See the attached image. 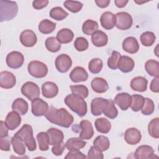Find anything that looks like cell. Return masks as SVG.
Segmentation results:
<instances>
[{
	"instance_id": "obj_47",
	"label": "cell",
	"mask_w": 159,
	"mask_h": 159,
	"mask_svg": "<svg viewBox=\"0 0 159 159\" xmlns=\"http://www.w3.org/2000/svg\"><path fill=\"white\" fill-rule=\"evenodd\" d=\"M155 110V105L153 101L148 98H145V101L142 108L141 109L142 113L145 116L152 114Z\"/></svg>"
},
{
	"instance_id": "obj_24",
	"label": "cell",
	"mask_w": 159,
	"mask_h": 159,
	"mask_svg": "<svg viewBox=\"0 0 159 159\" xmlns=\"http://www.w3.org/2000/svg\"><path fill=\"white\" fill-rule=\"evenodd\" d=\"M91 88L97 93H104L109 89V85L106 80L102 78H94L91 83Z\"/></svg>"
},
{
	"instance_id": "obj_7",
	"label": "cell",
	"mask_w": 159,
	"mask_h": 159,
	"mask_svg": "<svg viewBox=\"0 0 159 159\" xmlns=\"http://www.w3.org/2000/svg\"><path fill=\"white\" fill-rule=\"evenodd\" d=\"M116 26L120 30L129 29L133 22L130 14L126 12H117L116 15Z\"/></svg>"
},
{
	"instance_id": "obj_19",
	"label": "cell",
	"mask_w": 159,
	"mask_h": 159,
	"mask_svg": "<svg viewBox=\"0 0 159 159\" xmlns=\"http://www.w3.org/2000/svg\"><path fill=\"white\" fill-rule=\"evenodd\" d=\"M135 66L134 60L128 56H120L117 68H119L123 73H129L133 70Z\"/></svg>"
},
{
	"instance_id": "obj_18",
	"label": "cell",
	"mask_w": 159,
	"mask_h": 159,
	"mask_svg": "<svg viewBox=\"0 0 159 159\" xmlns=\"http://www.w3.org/2000/svg\"><path fill=\"white\" fill-rule=\"evenodd\" d=\"M81 132L79 138L82 140H89L94 135V129L91 123L87 120H83L80 124Z\"/></svg>"
},
{
	"instance_id": "obj_31",
	"label": "cell",
	"mask_w": 159,
	"mask_h": 159,
	"mask_svg": "<svg viewBox=\"0 0 159 159\" xmlns=\"http://www.w3.org/2000/svg\"><path fill=\"white\" fill-rule=\"evenodd\" d=\"M73 37V32L69 29L64 28L58 32L56 38L60 43H68L72 41Z\"/></svg>"
},
{
	"instance_id": "obj_9",
	"label": "cell",
	"mask_w": 159,
	"mask_h": 159,
	"mask_svg": "<svg viewBox=\"0 0 159 159\" xmlns=\"http://www.w3.org/2000/svg\"><path fill=\"white\" fill-rule=\"evenodd\" d=\"M48 108V104L40 98H36L32 101V113L35 116H45Z\"/></svg>"
},
{
	"instance_id": "obj_39",
	"label": "cell",
	"mask_w": 159,
	"mask_h": 159,
	"mask_svg": "<svg viewBox=\"0 0 159 159\" xmlns=\"http://www.w3.org/2000/svg\"><path fill=\"white\" fill-rule=\"evenodd\" d=\"M132 101L130 104V108L134 112H137L142 108L144 101L145 98H143L142 95L139 94H133L131 96Z\"/></svg>"
},
{
	"instance_id": "obj_27",
	"label": "cell",
	"mask_w": 159,
	"mask_h": 159,
	"mask_svg": "<svg viewBox=\"0 0 159 159\" xmlns=\"http://www.w3.org/2000/svg\"><path fill=\"white\" fill-rule=\"evenodd\" d=\"M93 44L98 47H104L107 45L108 37L106 33L101 30H97L91 35Z\"/></svg>"
},
{
	"instance_id": "obj_11",
	"label": "cell",
	"mask_w": 159,
	"mask_h": 159,
	"mask_svg": "<svg viewBox=\"0 0 159 159\" xmlns=\"http://www.w3.org/2000/svg\"><path fill=\"white\" fill-rule=\"evenodd\" d=\"M16 83V76L13 73L3 71L0 73V86L4 89H10L13 88Z\"/></svg>"
},
{
	"instance_id": "obj_56",
	"label": "cell",
	"mask_w": 159,
	"mask_h": 159,
	"mask_svg": "<svg viewBox=\"0 0 159 159\" xmlns=\"http://www.w3.org/2000/svg\"><path fill=\"white\" fill-rule=\"evenodd\" d=\"M158 84H159V77H157L153 79L150 86V90L153 93H158L159 92Z\"/></svg>"
},
{
	"instance_id": "obj_21",
	"label": "cell",
	"mask_w": 159,
	"mask_h": 159,
	"mask_svg": "<svg viewBox=\"0 0 159 159\" xmlns=\"http://www.w3.org/2000/svg\"><path fill=\"white\" fill-rule=\"evenodd\" d=\"M47 132L48 135L49 144L50 145H55L63 142L64 135L61 130L56 128H50Z\"/></svg>"
},
{
	"instance_id": "obj_14",
	"label": "cell",
	"mask_w": 159,
	"mask_h": 159,
	"mask_svg": "<svg viewBox=\"0 0 159 159\" xmlns=\"http://www.w3.org/2000/svg\"><path fill=\"white\" fill-rule=\"evenodd\" d=\"M154 150L151 146L143 145L139 146L135 150L134 157L137 159H148L154 158Z\"/></svg>"
},
{
	"instance_id": "obj_52",
	"label": "cell",
	"mask_w": 159,
	"mask_h": 159,
	"mask_svg": "<svg viewBox=\"0 0 159 159\" xmlns=\"http://www.w3.org/2000/svg\"><path fill=\"white\" fill-rule=\"evenodd\" d=\"M65 144L62 142L60 144L53 145V147L52 148V152L55 155L60 156V155H61V154L63 153L65 150Z\"/></svg>"
},
{
	"instance_id": "obj_53",
	"label": "cell",
	"mask_w": 159,
	"mask_h": 159,
	"mask_svg": "<svg viewBox=\"0 0 159 159\" xmlns=\"http://www.w3.org/2000/svg\"><path fill=\"white\" fill-rule=\"evenodd\" d=\"M86 156L80 151L70 152L65 157V158H86Z\"/></svg>"
},
{
	"instance_id": "obj_17",
	"label": "cell",
	"mask_w": 159,
	"mask_h": 159,
	"mask_svg": "<svg viewBox=\"0 0 159 159\" xmlns=\"http://www.w3.org/2000/svg\"><path fill=\"white\" fill-rule=\"evenodd\" d=\"M132 101L131 96L127 93L117 94L114 98V102L122 109L126 111L130 107Z\"/></svg>"
},
{
	"instance_id": "obj_16",
	"label": "cell",
	"mask_w": 159,
	"mask_h": 159,
	"mask_svg": "<svg viewBox=\"0 0 159 159\" xmlns=\"http://www.w3.org/2000/svg\"><path fill=\"white\" fill-rule=\"evenodd\" d=\"M70 78L74 83L86 81L88 78V73L83 67L76 66L71 71Z\"/></svg>"
},
{
	"instance_id": "obj_45",
	"label": "cell",
	"mask_w": 159,
	"mask_h": 159,
	"mask_svg": "<svg viewBox=\"0 0 159 159\" xmlns=\"http://www.w3.org/2000/svg\"><path fill=\"white\" fill-rule=\"evenodd\" d=\"M70 89L72 93L81 96L83 99L86 98L89 94L88 89L84 85H71Z\"/></svg>"
},
{
	"instance_id": "obj_33",
	"label": "cell",
	"mask_w": 159,
	"mask_h": 159,
	"mask_svg": "<svg viewBox=\"0 0 159 159\" xmlns=\"http://www.w3.org/2000/svg\"><path fill=\"white\" fill-rule=\"evenodd\" d=\"M94 125L96 129L102 134H107L108 133L111 128V122L104 117L98 118L96 120Z\"/></svg>"
},
{
	"instance_id": "obj_29",
	"label": "cell",
	"mask_w": 159,
	"mask_h": 159,
	"mask_svg": "<svg viewBox=\"0 0 159 159\" xmlns=\"http://www.w3.org/2000/svg\"><path fill=\"white\" fill-rule=\"evenodd\" d=\"M102 113L108 118L113 119L117 116L118 111L112 99H107L102 109Z\"/></svg>"
},
{
	"instance_id": "obj_40",
	"label": "cell",
	"mask_w": 159,
	"mask_h": 159,
	"mask_svg": "<svg viewBox=\"0 0 159 159\" xmlns=\"http://www.w3.org/2000/svg\"><path fill=\"white\" fill-rule=\"evenodd\" d=\"M45 47L48 51L55 53L58 52L61 48V43L56 37H50L45 40Z\"/></svg>"
},
{
	"instance_id": "obj_43",
	"label": "cell",
	"mask_w": 159,
	"mask_h": 159,
	"mask_svg": "<svg viewBox=\"0 0 159 159\" xmlns=\"http://www.w3.org/2000/svg\"><path fill=\"white\" fill-rule=\"evenodd\" d=\"M156 37L153 32L147 31L140 35V41L143 45L145 47L152 46L155 42Z\"/></svg>"
},
{
	"instance_id": "obj_41",
	"label": "cell",
	"mask_w": 159,
	"mask_h": 159,
	"mask_svg": "<svg viewBox=\"0 0 159 159\" xmlns=\"http://www.w3.org/2000/svg\"><path fill=\"white\" fill-rule=\"evenodd\" d=\"M50 16L56 20H62L65 19L68 13L61 7H55L50 11Z\"/></svg>"
},
{
	"instance_id": "obj_25",
	"label": "cell",
	"mask_w": 159,
	"mask_h": 159,
	"mask_svg": "<svg viewBox=\"0 0 159 159\" xmlns=\"http://www.w3.org/2000/svg\"><path fill=\"white\" fill-rule=\"evenodd\" d=\"M86 142L80 138L73 137L69 139L65 143V147L70 152L80 151V149L83 148L86 146Z\"/></svg>"
},
{
	"instance_id": "obj_42",
	"label": "cell",
	"mask_w": 159,
	"mask_h": 159,
	"mask_svg": "<svg viewBox=\"0 0 159 159\" xmlns=\"http://www.w3.org/2000/svg\"><path fill=\"white\" fill-rule=\"evenodd\" d=\"M148 131L151 137L155 139L159 138V119L158 117L152 119L149 122Z\"/></svg>"
},
{
	"instance_id": "obj_58",
	"label": "cell",
	"mask_w": 159,
	"mask_h": 159,
	"mask_svg": "<svg viewBox=\"0 0 159 159\" xmlns=\"http://www.w3.org/2000/svg\"><path fill=\"white\" fill-rule=\"evenodd\" d=\"M114 2L116 4V6L117 7L122 8V7H124L127 4V3L128 2V1L127 0H116L114 1Z\"/></svg>"
},
{
	"instance_id": "obj_34",
	"label": "cell",
	"mask_w": 159,
	"mask_h": 159,
	"mask_svg": "<svg viewBox=\"0 0 159 159\" xmlns=\"http://www.w3.org/2000/svg\"><path fill=\"white\" fill-rule=\"evenodd\" d=\"M110 146V142L108 138L104 135L98 136L93 141V147L99 151H106Z\"/></svg>"
},
{
	"instance_id": "obj_6",
	"label": "cell",
	"mask_w": 159,
	"mask_h": 159,
	"mask_svg": "<svg viewBox=\"0 0 159 159\" xmlns=\"http://www.w3.org/2000/svg\"><path fill=\"white\" fill-rule=\"evenodd\" d=\"M21 93L30 101L39 98L40 94V88L38 85L32 81H27L22 85Z\"/></svg>"
},
{
	"instance_id": "obj_54",
	"label": "cell",
	"mask_w": 159,
	"mask_h": 159,
	"mask_svg": "<svg viewBox=\"0 0 159 159\" xmlns=\"http://www.w3.org/2000/svg\"><path fill=\"white\" fill-rule=\"evenodd\" d=\"M48 4V1L47 0H40V1H34L32 2V6L34 9L39 10L45 7Z\"/></svg>"
},
{
	"instance_id": "obj_23",
	"label": "cell",
	"mask_w": 159,
	"mask_h": 159,
	"mask_svg": "<svg viewBox=\"0 0 159 159\" xmlns=\"http://www.w3.org/2000/svg\"><path fill=\"white\" fill-rule=\"evenodd\" d=\"M122 48L125 52L134 54L139 50V45L135 37H128L122 42Z\"/></svg>"
},
{
	"instance_id": "obj_12",
	"label": "cell",
	"mask_w": 159,
	"mask_h": 159,
	"mask_svg": "<svg viewBox=\"0 0 159 159\" xmlns=\"http://www.w3.org/2000/svg\"><path fill=\"white\" fill-rule=\"evenodd\" d=\"M142 138L141 133L137 129L132 127L127 129L124 134L125 142L131 145H136L140 142Z\"/></svg>"
},
{
	"instance_id": "obj_8",
	"label": "cell",
	"mask_w": 159,
	"mask_h": 159,
	"mask_svg": "<svg viewBox=\"0 0 159 159\" xmlns=\"http://www.w3.org/2000/svg\"><path fill=\"white\" fill-rule=\"evenodd\" d=\"M24 61V57L22 53L17 51H13L9 53L6 57L7 65L12 69L20 68Z\"/></svg>"
},
{
	"instance_id": "obj_49",
	"label": "cell",
	"mask_w": 159,
	"mask_h": 159,
	"mask_svg": "<svg viewBox=\"0 0 159 159\" xmlns=\"http://www.w3.org/2000/svg\"><path fill=\"white\" fill-rule=\"evenodd\" d=\"M74 46L76 50L79 52H83L88 48L89 43L85 38L80 37H77L75 40Z\"/></svg>"
},
{
	"instance_id": "obj_44",
	"label": "cell",
	"mask_w": 159,
	"mask_h": 159,
	"mask_svg": "<svg viewBox=\"0 0 159 159\" xmlns=\"http://www.w3.org/2000/svg\"><path fill=\"white\" fill-rule=\"evenodd\" d=\"M103 66L102 61L100 58H93L89 62L88 65V68L91 73L97 74L99 73Z\"/></svg>"
},
{
	"instance_id": "obj_26",
	"label": "cell",
	"mask_w": 159,
	"mask_h": 159,
	"mask_svg": "<svg viewBox=\"0 0 159 159\" xmlns=\"http://www.w3.org/2000/svg\"><path fill=\"white\" fill-rule=\"evenodd\" d=\"M148 81L142 76H137L134 78L130 81V88L138 92H144L147 88Z\"/></svg>"
},
{
	"instance_id": "obj_30",
	"label": "cell",
	"mask_w": 159,
	"mask_h": 159,
	"mask_svg": "<svg viewBox=\"0 0 159 159\" xmlns=\"http://www.w3.org/2000/svg\"><path fill=\"white\" fill-rule=\"evenodd\" d=\"M12 109L13 111L18 112L20 115H25L28 111L29 105L25 99L19 98L13 101Z\"/></svg>"
},
{
	"instance_id": "obj_36",
	"label": "cell",
	"mask_w": 159,
	"mask_h": 159,
	"mask_svg": "<svg viewBox=\"0 0 159 159\" xmlns=\"http://www.w3.org/2000/svg\"><path fill=\"white\" fill-rule=\"evenodd\" d=\"M98 24L96 21L88 19L84 22L82 25L83 32L87 35H92L98 29Z\"/></svg>"
},
{
	"instance_id": "obj_57",
	"label": "cell",
	"mask_w": 159,
	"mask_h": 159,
	"mask_svg": "<svg viewBox=\"0 0 159 159\" xmlns=\"http://www.w3.org/2000/svg\"><path fill=\"white\" fill-rule=\"evenodd\" d=\"M110 0H96L95 2L96 5L101 8L107 7L110 4Z\"/></svg>"
},
{
	"instance_id": "obj_20",
	"label": "cell",
	"mask_w": 159,
	"mask_h": 159,
	"mask_svg": "<svg viewBox=\"0 0 159 159\" xmlns=\"http://www.w3.org/2000/svg\"><path fill=\"white\" fill-rule=\"evenodd\" d=\"M100 22L104 29L111 30L116 25V16L111 12H104L100 17Z\"/></svg>"
},
{
	"instance_id": "obj_5",
	"label": "cell",
	"mask_w": 159,
	"mask_h": 159,
	"mask_svg": "<svg viewBox=\"0 0 159 159\" xmlns=\"http://www.w3.org/2000/svg\"><path fill=\"white\" fill-rule=\"evenodd\" d=\"M29 73L33 77L36 78H41L45 77L48 73V68L47 65L39 61H32L27 66Z\"/></svg>"
},
{
	"instance_id": "obj_55",
	"label": "cell",
	"mask_w": 159,
	"mask_h": 159,
	"mask_svg": "<svg viewBox=\"0 0 159 159\" xmlns=\"http://www.w3.org/2000/svg\"><path fill=\"white\" fill-rule=\"evenodd\" d=\"M8 127L5 122L0 121V138H4L8 136Z\"/></svg>"
},
{
	"instance_id": "obj_1",
	"label": "cell",
	"mask_w": 159,
	"mask_h": 159,
	"mask_svg": "<svg viewBox=\"0 0 159 159\" xmlns=\"http://www.w3.org/2000/svg\"><path fill=\"white\" fill-rule=\"evenodd\" d=\"M45 116L51 123L65 128L70 127L74 121L73 116L66 109H58L53 106L49 107Z\"/></svg>"
},
{
	"instance_id": "obj_22",
	"label": "cell",
	"mask_w": 159,
	"mask_h": 159,
	"mask_svg": "<svg viewBox=\"0 0 159 159\" xmlns=\"http://www.w3.org/2000/svg\"><path fill=\"white\" fill-rule=\"evenodd\" d=\"M42 91L43 96L46 98H53L55 97L58 93L57 85L51 81H47L42 86Z\"/></svg>"
},
{
	"instance_id": "obj_2",
	"label": "cell",
	"mask_w": 159,
	"mask_h": 159,
	"mask_svg": "<svg viewBox=\"0 0 159 159\" xmlns=\"http://www.w3.org/2000/svg\"><path fill=\"white\" fill-rule=\"evenodd\" d=\"M65 104L80 117L84 116L87 113V104L86 101L81 96L70 94L64 99Z\"/></svg>"
},
{
	"instance_id": "obj_46",
	"label": "cell",
	"mask_w": 159,
	"mask_h": 159,
	"mask_svg": "<svg viewBox=\"0 0 159 159\" xmlns=\"http://www.w3.org/2000/svg\"><path fill=\"white\" fill-rule=\"evenodd\" d=\"M63 6L70 12L73 13H76L81 11L83 4L79 1H66L64 2Z\"/></svg>"
},
{
	"instance_id": "obj_37",
	"label": "cell",
	"mask_w": 159,
	"mask_h": 159,
	"mask_svg": "<svg viewBox=\"0 0 159 159\" xmlns=\"http://www.w3.org/2000/svg\"><path fill=\"white\" fill-rule=\"evenodd\" d=\"M56 28V23L48 20L43 19L39 24V30L43 34L52 33Z\"/></svg>"
},
{
	"instance_id": "obj_48",
	"label": "cell",
	"mask_w": 159,
	"mask_h": 159,
	"mask_svg": "<svg viewBox=\"0 0 159 159\" xmlns=\"http://www.w3.org/2000/svg\"><path fill=\"white\" fill-rule=\"evenodd\" d=\"M120 54L117 51H113L111 56L107 60V66L112 70H116L117 68V64L120 57Z\"/></svg>"
},
{
	"instance_id": "obj_35",
	"label": "cell",
	"mask_w": 159,
	"mask_h": 159,
	"mask_svg": "<svg viewBox=\"0 0 159 159\" xmlns=\"http://www.w3.org/2000/svg\"><path fill=\"white\" fill-rule=\"evenodd\" d=\"M146 71L151 76L155 78L159 77V63L155 60H149L145 64Z\"/></svg>"
},
{
	"instance_id": "obj_4",
	"label": "cell",
	"mask_w": 159,
	"mask_h": 159,
	"mask_svg": "<svg viewBox=\"0 0 159 159\" xmlns=\"http://www.w3.org/2000/svg\"><path fill=\"white\" fill-rule=\"evenodd\" d=\"M15 135L19 136L23 140L29 151L33 152L36 150V142L33 136V129L31 125L24 124Z\"/></svg>"
},
{
	"instance_id": "obj_28",
	"label": "cell",
	"mask_w": 159,
	"mask_h": 159,
	"mask_svg": "<svg viewBox=\"0 0 159 159\" xmlns=\"http://www.w3.org/2000/svg\"><path fill=\"white\" fill-rule=\"evenodd\" d=\"M106 101L107 99L102 98H96L93 99L91 103V111L92 114L95 116L101 115Z\"/></svg>"
},
{
	"instance_id": "obj_38",
	"label": "cell",
	"mask_w": 159,
	"mask_h": 159,
	"mask_svg": "<svg viewBox=\"0 0 159 159\" xmlns=\"http://www.w3.org/2000/svg\"><path fill=\"white\" fill-rule=\"evenodd\" d=\"M37 140L38 142L39 149L41 151H47L49 147V139L47 132H41L37 135Z\"/></svg>"
},
{
	"instance_id": "obj_51",
	"label": "cell",
	"mask_w": 159,
	"mask_h": 159,
	"mask_svg": "<svg viewBox=\"0 0 159 159\" xmlns=\"http://www.w3.org/2000/svg\"><path fill=\"white\" fill-rule=\"evenodd\" d=\"M11 139L9 137L0 138V148L2 151H9L11 147Z\"/></svg>"
},
{
	"instance_id": "obj_3",
	"label": "cell",
	"mask_w": 159,
	"mask_h": 159,
	"mask_svg": "<svg viewBox=\"0 0 159 159\" xmlns=\"http://www.w3.org/2000/svg\"><path fill=\"white\" fill-rule=\"evenodd\" d=\"M18 12V6L14 1H0L1 22L11 20L14 18Z\"/></svg>"
},
{
	"instance_id": "obj_32",
	"label": "cell",
	"mask_w": 159,
	"mask_h": 159,
	"mask_svg": "<svg viewBox=\"0 0 159 159\" xmlns=\"http://www.w3.org/2000/svg\"><path fill=\"white\" fill-rule=\"evenodd\" d=\"M11 142L14 151L19 155H23L25 153V144L23 140L17 135H15L11 139Z\"/></svg>"
},
{
	"instance_id": "obj_10",
	"label": "cell",
	"mask_w": 159,
	"mask_h": 159,
	"mask_svg": "<svg viewBox=\"0 0 159 159\" xmlns=\"http://www.w3.org/2000/svg\"><path fill=\"white\" fill-rule=\"evenodd\" d=\"M71 65L72 60L70 56L66 54H61L55 60V67L60 73L67 72Z\"/></svg>"
},
{
	"instance_id": "obj_50",
	"label": "cell",
	"mask_w": 159,
	"mask_h": 159,
	"mask_svg": "<svg viewBox=\"0 0 159 159\" xmlns=\"http://www.w3.org/2000/svg\"><path fill=\"white\" fill-rule=\"evenodd\" d=\"M87 157L88 158L102 159L104 158V155L101 151L98 150L94 147H91L90 149L88 152Z\"/></svg>"
},
{
	"instance_id": "obj_15",
	"label": "cell",
	"mask_w": 159,
	"mask_h": 159,
	"mask_svg": "<svg viewBox=\"0 0 159 159\" xmlns=\"http://www.w3.org/2000/svg\"><path fill=\"white\" fill-rule=\"evenodd\" d=\"M21 120L20 114L18 112L12 111L7 114L5 123L9 130H14L20 125Z\"/></svg>"
},
{
	"instance_id": "obj_13",
	"label": "cell",
	"mask_w": 159,
	"mask_h": 159,
	"mask_svg": "<svg viewBox=\"0 0 159 159\" xmlns=\"http://www.w3.org/2000/svg\"><path fill=\"white\" fill-rule=\"evenodd\" d=\"M37 38L35 34L31 30H25L20 35L21 43L27 47H32L37 43Z\"/></svg>"
}]
</instances>
